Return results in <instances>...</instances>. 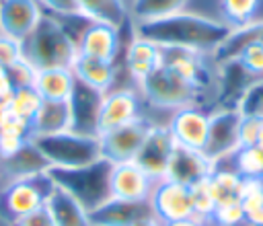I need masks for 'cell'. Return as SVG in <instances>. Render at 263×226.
Masks as SVG:
<instances>
[{
    "mask_svg": "<svg viewBox=\"0 0 263 226\" xmlns=\"http://www.w3.org/2000/svg\"><path fill=\"white\" fill-rule=\"evenodd\" d=\"M70 129V111L66 101H43L31 119V138L33 136H51Z\"/></svg>",
    "mask_w": 263,
    "mask_h": 226,
    "instance_id": "83f0119b",
    "label": "cell"
},
{
    "mask_svg": "<svg viewBox=\"0 0 263 226\" xmlns=\"http://www.w3.org/2000/svg\"><path fill=\"white\" fill-rule=\"evenodd\" d=\"M55 185L47 173L12 179L0 191V220L14 226L23 216L45 208Z\"/></svg>",
    "mask_w": 263,
    "mask_h": 226,
    "instance_id": "277c9868",
    "label": "cell"
},
{
    "mask_svg": "<svg viewBox=\"0 0 263 226\" xmlns=\"http://www.w3.org/2000/svg\"><path fill=\"white\" fill-rule=\"evenodd\" d=\"M261 123H263V119L242 117V121H240V146H257Z\"/></svg>",
    "mask_w": 263,
    "mask_h": 226,
    "instance_id": "b9f144b4",
    "label": "cell"
},
{
    "mask_svg": "<svg viewBox=\"0 0 263 226\" xmlns=\"http://www.w3.org/2000/svg\"><path fill=\"white\" fill-rule=\"evenodd\" d=\"M66 103L70 111V131L99 138L103 92L84 84L82 80H76Z\"/></svg>",
    "mask_w": 263,
    "mask_h": 226,
    "instance_id": "30bf717a",
    "label": "cell"
},
{
    "mask_svg": "<svg viewBox=\"0 0 263 226\" xmlns=\"http://www.w3.org/2000/svg\"><path fill=\"white\" fill-rule=\"evenodd\" d=\"M208 123H210V115L193 105V107L177 109L166 127L177 146L203 150L208 138Z\"/></svg>",
    "mask_w": 263,
    "mask_h": 226,
    "instance_id": "e0dca14e",
    "label": "cell"
},
{
    "mask_svg": "<svg viewBox=\"0 0 263 226\" xmlns=\"http://www.w3.org/2000/svg\"><path fill=\"white\" fill-rule=\"evenodd\" d=\"M240 121L242 115L238 109H216L210 115L208 138L201 152L214 164L240 148Z\"/></svg>",
    "mask_w": 263,
    "mask_h": 226,
    "instance_id": "ba28073f",
    "label": "cell"
},
{
    "mask_svg": "<svg viewBox=\"0 0 263 226\" xmlns=\"http://www.w3.org/2000/svg\"><path fill=\"white\" fill-rule=\"evenodd\" d=\"M160 64L193 84L197 90L205 92L214 84L212 70L208 68L203 53L191 51V49H181V47H160Z\"/></svg>",
    "mask_w": 263,
    "mask_h": 226,
    "instance_id": "4fadbf2b",
    "label": "cell"
},
{
    "mask_svg": "<svg viewBox=\"0 0 263 226\" xmlns=\"http://www.w3.org/2000/svg\"><path fill=\"white\" fill-rule=\"evenodd\" d=\"M142 101L144 99L138 88H127V86L115 88L113 86L109 92H105L103 105H101V134L144 117Z\"/></svg>",
    "mask_w": 263,
    "mask_h": 226,
    "instance_id": "8fae6325",
    "label": "cell"
},
{
    "mask_svg": "<svg viewBox=\"0 0 263 226\" xmlns=\"http://www.w3.org/2000/svg\"><path fill=\"white\" fill-rule=\"evenodd\" d=\"M55 226H90L88 212L64 189L55 187L45 203Z\"/></svg>",
    "mask_w": 263,
    "mask_h": 226,
    "instance_id": "4316f807",
    "label": "cell"
},
{
    "mask_svg": "<svg viewBox=\"0 0 263 226\" xmlns=\"http://www.w3.org/2000/svg\"><path fill=\"white\" fill-rule=\"evenodd\" d=\"M191 199H193V212H195V218L199 220H208L216 208V201L208 189L205 183H199L195 187H191Z\"/></svg>",
    "mask_w": 263,
    "mask_h": 226,
    "instance_id": "8d00e7d4",
    "label": "cell"
},
{
    "mask_svg": "<svg viewBox=\"0 0 263 226\" xmlns=\"http://www.w3.org/2000/svg\"><path fill=\"white\" fill-rule=\"evenodd\" d=\"M41 10L49 16H72L82 14L76 0H37Z\"/></svg>",
    "mask_w": 263,
    "mask_h": 226,
    "instance_id": "ab89813d",
    "label": "cell"
},
{
    "mask_svg": "<svg viewBox=\"0 0 263 226\" xmlns=\"http://www.w3.org/2000/svg\"><path fill=\"white\" fill-rule=\"evenodd\" d=\"M191 0H132L129 2V21H154L160 16H168L175 12L185 10Z\"/></svg>",
    "mask_w": 263,
    "mask_h": 226,
    "instance_id": "f546056e",
    "label": "cell"
},
{
    "mask_svg": "<svg viewBox=\"0 0 263 226\" xmlns=\"http://www.w3.org/2000/svg\"><path fill=\"white\" fill-rule=\"evenodd\" d=\"M175 140L168 131V127L164 125H154L150 127L140 152L136 154L134 162L150 177V179H162L166 175V168H168V162H171V156H173V150H175Z\"/></svg>",
    "mask_w": 263,
    "mask_h": 226,
    "instance_id": "7c38bea8",
    "label": "cell"
},
{
    "mask_svg": "<svg viewBox=\"0 0 263 226\" xmlns=\"http://www.w3.org/2000/svg\"><path fill=\"white\" fill-rule=\"evenodd\" d=\"M0 131L6 134H16L21 138L31 140V121L14 115L12 111H8L6 107L0 109Z\"/></svg>",
    "mask_w": 263,
    "mask_h": 226,
    "instance_id": "74e56055",
    "label": "cell"
},
{
    "mask_svg": "<svg viewBox=\"0 0 263 226\" xmlns=\"http://www.w3.org/2000/svg\"><path fill=\"white\" fill-rule=\"evenodd\" d=\"M121 47H125L121 41V29H115L105 23H95V21L84 29L78 41V53L115 62V64Z\"/></svg>",
    "mask_w": 263,
    "mask_h": 226,
    "instance_id": "ac0fdd59",
    "label": "cell"
},
{
    "mask_svg": "<svg viewBox=\"0 0 263 226\" xmlns=\"http://www.w3.org/2000/svg\"><path fill=\"white\" fill-rule=\"evenodd\" d=\"M31 142L47 158L51 166H82L101 158V142L92 136L74 134L70 129L51 136H33Z\"/></svg>",
    "mask_w": 263,
    "mask_h": 226,
    "instance_id": "8992f818",
    "label": "cell"
},
{
    "mask_svg": "<svg viewBox=\"0 0 263 226\" xmlns=\"http://www.w3.org/2000/svg\"><path fill=\"white\" fill-rule=\"evenodd\" d=\"M138 90L148 105L158 107V109H171V111L193 107V105L197 107L203 95L201 90H197L193 84H189L187 80H183L181 76L164 68L162 64H158L138 84Z\"/></svg>",
    "mask_w": 263,
    "mask_h": 226,
    "instance_id": "5b68a950",
    "label": "cell"
},
{
    "mask_svg": "<svg viewBox=\"0 0 263 226\" xmlns=\"http://www.w3.org/2000/svg\"><path fill=\"white\" fill-rule=\"evenodd\" d=\"M76 2L80 6V12L95 23H105L121 31L132 25L127 0H76Z\"/></svg>",
    "mask_w": 263,
    "mask_h": 226,
    "instance_id": "603a6c76",
    "label": "cell"
},
{
    "mask_svg": "<svg viewBox=\"0 0 263 226\" xmlns=\"http://www.w3.org/2000/svg\"><path fill=\"white\" fill-rule=\"evenodd\" d=\"M76 76L70 68H51L39 70L33 76V88L43 101H68L74 88Z\"/></svg>",
    "mask_w": 263,
    "mask_h": 226,
    "instance_id": "d4e9b609",
    "label": "cell"
},
{
    "mask_svg": "<svg viewBox=\"0 0 263 226\" xmlns=\"http://www.w3.org/2000/svg\"><path fill=\"white\" fill-rule=\"evenodd\" d=\"M218 68H220V72H218V92H216L214 105L218 109H236L240 97L251 86L255 76L238 60L224 62Z\"/></svg>",
    "mask_w": 263,
    "mask_h": 226,
    "instance_id": "d6986e66",
    "label": "cell"
},
{
    "mask_svg": "<svg viewBox=\"0 0 263 226\" xmlns=\"http://www.w3.org/2000/svg\"><path fill=\"white\" fill-rule=\"evenodd\" d=\"M2 166H4V173L10 179H23V177H33V175L47 173V168L51 164L39 152V148L29 140L12 156L2 158Z\"/></svg>",
    "mask_w": 263,
    "mask_h": 226,
    "instance_id": "484cf974",
    "label": "cell"
},
{
    "mask_svg": "<svg viewBox=\"0 0 263 226\" xmlns=\"http://www.w3.org/2000/svg\"><path fill=\"white\" fill-rule=\"evenodd\" d=\"M154 179H150L134 160L113 164L111 173V197L142 201L148 199Z\"/></svg>",
    "mask_w": 263,
    "mask_h": 226,
    "instance_id": "ffe728a7",
    "label": "cell"
},
{
    "mask_svg": "<svg viewBox=\"0 0 263 226\" xmlns=\"http://www.w3.org/2000/svg\"><path fill=\"white\" fill-rule=\"evenodd\" d=\"M230 27L195 12H175L154 21L132 23V35L148 39L158 47H181L199 53H214L230 35Z\"/></svg>",
    "mask_w": 263,
    "mask_h": 226,
    "instance_id": "6da1fadb",
    "label": "cell"
},
{
    "mask_svg": "<svg viewBox=\"0 0 263 226\" xmlns=\"http://www.w3.org/2000/svg\"><path fill=\"white\" fill-rule=\"evenodd\" d=\"M152 123L146 117H140L136 121H129L125 125L113 127L109 131H103L99 136L101 142V156L109 162H129L140 152Z\"/></svg>",
    "mask_w": 263,
    "mask_h": 226,
    "instance_id": "9c48e42d",
    "label": "cell"
},
{
    "mask_svg": "<svg viewBox=\"0 0 263 226\" xmlns=\"http://www.w3.org/2000/svg\"><path fill=\"white\" fill-rule=\"evenodd\" d=\"M21 60V43L0 33V66L6 70Z\"/></svg>",
    "mask_w": 263,
    "mask_h": 226,
    "instance_id": "60d3db41",
    "label": "cell"
},
{
    "mask_svg": "<svg viewBox=\"0 0 263 226\" xmlns=\"http://www.w3.org/2000/svg\"><path fill=\"white\" fill-rule=\"evenodd\" d=\"M216 205L218 203H226V201H238L240 199V185H242V177L238 173H230V171H220L214 168V173L210 175V179L205 181Z\"/></svg>",
    "mask_w": 263,
    "mask_h": 226,
    "instance_id": "4dcf8cb0",
    "label": "cell"
},
{
    "mask_svg": "<svg viewBox=\"0 0 263 226\" xmlns=\"http://www.w3.org/2000/svg\"><path fill=\"white\" fill-rule=\"evenodd\" d=\"M238 62H240L255 78H261V76H263V43H253V45H249V47L238 55Z\"/></svg>",
    "mask_w": 263,
    "mask_h": 226,
    "instance_id": "f35d334b",
    "label": "cell"
},
{
    "mask_svg": "<svg viewBox=\"0 0 263 226\" xmlns=\"http://www.w3.org/2000/svg\"><path fill=\"white\" fill-rule=\"evenodd\" d=\"M14 226H55V224H53L47 208H39V210L31 212V214L23 216Z\"/></svg>",
    "mask_w": 263,
    "mask_h": 226,
    "instance_id": "ee69618b",
    "label": "cell"
},
{
    "mask_svg": "<svg viewBox=\"0 0 263 226\" xmlns=\"http://www.w3.org/2000/svg\"><path fill=\"white\" fill-rule=\"evenodd\" d=\"M136 226H162L156 218H152V220H146V222H140V224H136Z\"/></svg>",
    "mask_w": 263,
    "mask_h": 226,
    "instance_id": "bcb514c9",
    "label": "cell"
},
{
    "mask_svg": "<svg viewBox=\"0 0 263 226\" xmlns=\"http://www.w3.org/2000/svg\"><path fill=\"white\" fill-rule=\"evenodd\" d=\"M240 205L245 212V222L249 226H263V179L261 177H242Z\"/></svg>",
    "mask_w": 263,
    "mask_h": 226,
    "instance_id": "f1b7e54d",
    "label": "cell"
},
{
    "mask_svg": "<svg viewBox=\"0 0 263 226\" xmlns=\"http://www.w3.org/2000/svg\"><path fill=\"white\" fill-rule=\"evenodd\" d=\"M257 146L263 148V123H261V131H259V140H257Z\"/></svg>",
    "mask_w": 263,
    "mask_h": 226,
    "instance_id": "7dc6e473",
    "label": "cell"
},
{
    "mask_svg": "<svg viewBox=\"0 0 263 226\" xmlns=\"http://www.w3.org/2000/svg\"><path fill=\"white\" fill-rule=\"evenodd\" d=\"M216 164L201 152L185 146H175L168 168H166V179L177 181L187 187H195L199 183H205L210 175L214 173Z\"/></svg>",
    "mask_w": 263,
    "mask_h": 226,
    "instance_id": "2e32d148",
    "label": "cell"
},
{
    "mask_svg": "<svg viewBox=\"0 0 263 226\" xmlns=\"http://www.w3.org/2000/svg\"><path fill=\"white\" fill-rule=\"evenodd\" d=\"M43 99L39 97V92L33 88V84H25V86H16L12 97L8 99V103L4 105L8 111H12L14 115L31 121L37 113V109L41 107Z\"/></svg>",
    "mask_w": 263,
    "mask_h": 226,
    "instance_id": "1f68e13d",
    "label": "cell"
},
{
    "mask_svg": "<svg viewBox=\"0 0 263 226\" xmlns=\"http://www.w3.org/2000/svg\"><path fill=\"white\" fill-rule=\"evenodd\" d=\"M111 173L113 162L107 158H99L95 162L82 166H49L47 175L55 187L70 193L88 214L111 199Z\"/></svg>",
    "mask_w": 263,
    "mask_h": 226,
    "instance_id": "3957f363",
    "label": "cell"
},
{
    "mask_svg": "<svg viewBox=\"0 0 263 226\" xmlns=\"http://www.w3.org/2000/svg\"><path fill=\"white\" fill-rule=\"evenodd\" d=\"M25 142H29V140H27V138H21V136H16V134L0 131V158L12 156Z\"/></svg>",
    "mask_w": 263,
    "mask_h": 226,
    "instance_id": "7bdbcfd3",
    "label": "cell"
},
{
    "mask_svg": "<svg viewBox=\"0 0 263 226\" xmlns=\"http://www.w3.org/2000/svg\"><path fill=\"white\" fill-rule=\"evenodd\" d=\"M4 74H6V70H4V68H2V66H0V78H2V76H4Z\"/></svg>",
    "mask_w": 263,
    "mask_h": 226,
    "instance_id": "c3c4849f",
    "label": "cell"
},
{
    "mask_svg": "<svg viewBox=\"0 0 263 226\" xmlns=\"http://www.w3.org/2000/svg\"><path fill=\"white\" fill-rule=\"evenodd\" d=\"M261 43H263V41H261Z\"/></svg>",
    "mask_w": 263,
    "mask_h": 226,
    "instance_id": "681fc988",
    "label": "cell"
},
{
    "mask_svg": "<svg viewBox=\"0 0 263 226\" xmlns=\"http://www.w3.org/2000/svg\"><path fill=\"white\" fill-rule=\"evenodd\" d=\"M148 201H150V208L154 212V218L160 224L185 220V218H195L191 187L181 185L177 181H171L166 177L156 179L152 183Z\"/></svg>",
    "mask_w": 263,
    "mask_h": 226,
    "instance_id": "52a82bcc",
    "label": "cell"
},
{
    "mask_svg": "<svg viewBox=\"0 0 263 226\" xmlns=\"http://www.w3.org/2000/svg\"><path fill=\"white\" fill-rule=\"evenodd\" d=\"M152 218H154V212L148 199L129 201V199H117V197L107 199L103 205H99L88 214L90 226H136Z\"/></svg>",
    "mask_w": 263,
    "mask_h": 226,
    "instance_id": "5bb4252c",
    "label": "cell"
},
{
    "mask_svg": "<svg viewBox=\"0 0 263 226\" xmlns=\"http://www.w3.org/2000/svg\"><path fill=\"white\" fill-rule=\"evenodd\" d=\"M238 113L242 117H257L263 119V76L255 78L251 82V86L245 90V95L240 97L238 105H236Z\"/></svg>",
    "mask_w": 263,
    "mask_h": 226,
    "instance_id": "e575fe53",
    "label": "cell"
},
{
    "mask_svg": "<svg viewBox=\"0 0 263 226\" xmlns=\"http://www.w3.org/2000/svg\"><path fill=\"white\" fill-rule=\"evenodd\" d=\"M41 16L37 0H0V33L18 43L33 33Z\"/></svg>",
    "mask_w": 263,
    "mask_h": 226,
    "instance_id": "9a60e30c",
    "label": "cell"
},
{
    "mask_svg": "<svg viewBox=\"0 0 263 226\" xmlns=\"http://www.w3.org/2000/svg\"><path fill=\"white\" fill-rule=\"evenodd\" d=\"M259 4L261 0H220L224 23L230 29H238L253 23L255 12L259 10Z\"/></svg>",
    "mask_w": 263,
    "mask_h": 226,
    "instance_id": "d6a6232c",
    "label": "cell"
},
{
    "mask_svg": "<svg viewBox=\"0 0 263 226\" xmlns=\"http://www.w3.org/2000/svg\"><path fill=\"white\" fill-rule=\"evenodd\" d=\"M263 41V21H253L245 27L232 29L230 35L220 43V47L212 53L214 62L220 66L224 62L230 60H238V55L253 43H261Z\"/></svg>",
    "mask_w": 263,
    "mask_h": 226,
    "instance_id": "cb8c5ba5",
    "label": "cell"
},
{
    "mask_svg": "<svg viewBox=\"0 0 263 226\" xmlns=\"http://www.w3.org/2000/svg\"><path fill=\"white\" fill-rule=\"evenodd\" d=\"M78 55V45L68 37L60 23L45 14L33 29V33L21 41V60L33 70H51V68H72Z\"/></svg>",
    "mask_w": 263,
    "mask_h": 226,
    "instance_id": "7a4b0ae2",
    "label": "cell"
},
{
    "mask_svg": "<svg viewBox=\"0 0 263 226\" xmlns=\"http://www.w3.org/2000/svg\"><path fill=\"white\" fill-rule=\"evenodd\" d=\"M236 166L240 177H261L263 179V148L261 146H240L236 150Z\"/></svg>",
    "mask_w": 263,
    "mask_h": 226,
    "instance_id": "836d02e7",
    "label": "cell"
},
{
    "mask_svg": "<svg viewBox=\"0 0 263 226\" xmlns=\"http://www.w3.org/2000/svg\"><path fill=\"white\" fill-rule=\"evenodd\" d=\"M162 226H203V220L199 218H185V220H175V222H166Z\"/></svg>",
    "mask_w": 263,
    "mask_h": 226,
    "instance_id": "f6af8a7d",
    "label": "cell"
},
{
    "mask_svg": "<svg viewBox=\"0 0 263 226\" xmlns=\"http://www.w3.org/2000/svg\"><path fill=\"white\" fill-rule=\"evenodd\" d=\"M70 70L74 72L76 80H82L84 84L101 90L103 95L109 92L117 80V64L115 62H107V60H99V58H90V55H82V53L76 55Z\"/></svg>",
    "mask_w": 263,
    "mask_h": 226,
    "instance_id": "7402d4cb",
    "label": "cell"
},
{
    "mask_svg": "<svg viewBox=\"0 0 263 226\" xmlns=\"http://www.w3.org/2000/svg\"><path fill=\"white\" fill-rule=\"evenodd\" d=\"M158 64H160V47L148 39L132 35L123 51V66L129 78L136 84H140Z\"/></svg>",
    "mask_w": 263,
    "mask_h": 226,
    "instance_id": "44dd1931",
    "label": "cell"
},
{
    "mask_svg": "<svg viewBox=\"0 0 263 226\" xmlns=\"http://www.w3.org/2000/svg\"><path fill=\"white\" fill-rule=\"evenodd\" d=\"M218 226H238L240 222H245V212L238 201H226V203H218L210 216Z\"/></svg>",
    "mask_w": 263,
    "mask_h": 226,
    "instance_id": "d590c367",
    "label": "cell"
}]
</instances>
